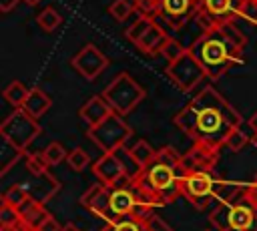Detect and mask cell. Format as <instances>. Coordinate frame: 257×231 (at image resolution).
Wrapping results in <instances>:
<instances>
[{
	"mask_svg": "<svg viewBox=\"0 0 257 231\" xmlns=\"http://www.w3.org/2000/svg\"><path fill=\"white\" fill-rule=\"evenodd\" d=\"M173 123L181 133L193 139V143H203L221 151L227 133L233 127H241L243 119L213 86H205L173 117Z\"/></svg>",
	"mask_w": 257,
	"mask_h": 231,
	"instance_id": "cell-1",
	"label": "cell"
},
{
	"mask_svg": "<svg viewBox=\"0 0 257 231\" xmlns=\"http://www.w3.org/2000/svg\"><path fill=\"white\" fill-rule=\"evenodd\" d=\"M247 44V36L235 22L207 30L189 50L203 64L207 78H221L233 64L241 62V52Z\"/></svg>",
	"mask_w": 257,
	"mask_h": 231,
	"instance_id": "cell-2",
	"label": "cell"
},
{
	"mask_svg": "<svg viewBox=\"0 0 257 231\" xmlns=\"http://www.w3.org/2000/svg\"><path fill=\"white\" fill-rule=\"evenodd\" d=\"M102 96L114 112L124 117L145 98V88L128 72H118L106 84V88L102 90Z\"/></svg>",
	"mask_w": 257,
	"mask_h": 231,
	"instance_id": "cell-3",
	"label": "cell"
},
{
	"mask_svg": "<svg viewBox=\"0 0 257 231\" xmlns=\"http://www.w3.org/2000/svg\"><path fill=\"white\" fill-rule=\"evenodd\" d=\"M131 135H133V129L114 110L98 125L88 127V139L102 153H118L120 149H124V143L131 139Z\"/></svg>",
	"mask_w": 257,
	"mask_h": 231,
	"instance_id": "cell-4",
	"label": "cell"
},
{
	"mask_svg": "<svg viewBox=\"0 0 257 231\" xmlns=\"http://www.w3.org/2000/svg\"><path fill=\"white\" fill-rule=\"evenodd\" d=\"M40 135V125L34 117H30L24 108H14L2 123H0V137L10 141L16 149L28 151L32 141Z\"/></svg>",
	"mask_w": 257,
	"mask_h": 231,
	"instance_id": "cell-5",
	"label": "cell"
},
{
	"mask_svg": "<svg viewBox=\"0 0 257 231\" xmlns=\"http://www.w3.org/2000/svg\"><path fill=\"white\" fill-rule=\"evenodd\" d=\"M167 76L173 80V84L183 90V92H191L193 88H197L205 78H207V72L203 68V64L197 60V56L187 50L183 52L177 60L169 62L167 66Z\"/></svg>",
	"mask_w": 257,
	"mask_h": 231,
	"instance_id": "cell-6",
	"label": "cell"
},
{
	"mask_svg": "<svg viewBox=\"0 0 257 231\" xmlns=\"http://www.w3.org/2000/svg\"><path fill=\"white\" fill-rule=\"evenodd\" d=\"M243 0H197V18L207 30L239 20Z\"/></svg>",
	"mask_w": 257,
	"mask_h": 231,
	"instance_id": "cell-7",
	"label": "cell"
},
{
	"mask_svg": "<svg viewBox=\"0 0 257 231\" xmlns=\"http://www.w3.org/2000/svg\"><path fill=\"white\" fill-rule=\"evenodd\" d=\"M139 177L163 199V203H171L173 199H177V195H181L179 189V173L167 165H161L157 161H153L149 167H145Z\"/></svg>",
	"mask_w": 257,
	"mask_h": 231,
	"instance_id": "cell-8",
	"label": "cell"
},
{
	"mask_svg": "<svg viewBox=\"0 0 257 231\" xmlns=\"http://www.w3.org/2000/svg\"><path fill=\"white\" fill-rule=\"evenodd\" d=\"M213 185H215V175L213 173H189V175H179V189L181 195L187 197V201L199 209L205 211L209 203L215 199L213 197Z\"/></svg>",
	"mask_w": 257,
	"mask_h": 231,
	"instance_id": "cell-9",
	"label": "cell"
},
{
	"mask_svg": "<svg viewBox=\"0 0 257 231\" xmlns=\"http://www.w3.org/2000/svg\"><path fill=\"white\" fill-rule=\"evenodd\" d=\"M197 10V0H161V12L155 22L169 28L171 34L187 24Z\"/></svg>",
	"mask_w": 257,
	"mask_h": 231,
	"instance_id": "cell-10",
	"label": "cell"
},
{
	"mask_svg": "<svg viewBox=\"0 0 257 231\" xmlns=\"http://www.w3.org/2000/svg\"><path fill=\"white\" fill-rule=\"evenodd\" d=\"M219 159V151L203 145V143H193V147L181 155V165H179V175H189V173H213L215 165Z\"/></svg>",
	"mask_w": 257,
	"mask_h": 231,
	"instance_id": "cell-11",
	"label": "cell"
},
{
	"mask_svg": "<svg viewBox=\"0 0 257 231\" xmlns=\"http://www.w3.org/2000/svg\"><path fill=\"white\" fill-rule=\"evenodd\" d=\"M72 68L82 74L86 80H94L98 74H102V70L108 66V58L104 56V52L100 48H96L94 44H86L82 46L72 58H70Z\"/></svg>",
	"mask_w": 257,
	"mask_h": 231,
	"instance_id": "cell-12",
	"label": "cell"
},
{
	"mask_svg": "<svg viewBox=\"0 0 257 231\" xmlns=\"http://www.w3.org/2000/svg\"><path fill=\"white\" fill-rule=\"evenodd\" d=\"M90 169H92V175L96 177V181L106 185L108 189L118 187L120 181L126 179V167L116 153H102V157Z\"/></svg>",
	"mask_w": 257,
	"mask_h": 231,
	"instance_id": "cell-13",
	"label": "cell"
},
{
	"mask_svg": "<svg viewBox=\"0 0 257 231\" xmlns=\"http://www.w3.org/2000/svg\"><path fill=\"white\" fill-rule=\"evenodd\" d=\"M110 191H112V189H108L106 185L94 183V185L80 197V205H82L84 209H88L92 215L102 217L106 223H114L116 217H114V213H112V209H110Z\"/></svg>",
	"mask_w": 257,
	"mask_h": 231,
	"instance_id": "cell-14",
	"label": "cell"
},
{
	"mask_svg": "<svg viewBox=\"0 0 257 231\" xmlns=\"http://www.w3.org/2000/svg\"><path fill=\"white\" fill-rule=\"evenodd\" d=\"M112 112L110 104L104 100L102 94H96V96H90L80 108H78V117L88 125V127H94L98 125L100 121H104L108 114Z\"/></svg>",
	"mask_w": 257,
	"mask_h": 231,
	"instance_id": "cell-15",
	"label": "cell"
},
{
	"mask_svg": "<svg viewBox=\"0 0 257 231\" xmlns=\"http://www.w3.org/2000/svg\"><path fill=\"white\" fill-rule=\"evenodd\" d=\"M135 207H137V197H135V193H133V189L128 185L126 187L118 185V187H114L110 191V209H112L116 221L122 219V217L133 215Z\"/></svg>",
	"mask_w": 257,
	"mask_h": 231,
	"instance_id": "cell-16",
	"label": "cell"
},
{
	"mask_svg": "<svg viewBox=\"0 0 257 231\" xmlns=\"http://www.w3.org/2000/svg\"><path fill=\"white\" fill-rule=\"evenodd\" d=\"M169 38H171V34L167 32V28H163L159 22H155L149 30H147V34L135 44L143 54H157V52H161L163 48H165V44L169 42Z\"/></svg>",
	"mask_w": 257,
	"mask_h": 231,
	"instance_id": "cell-17",
	"label": "cell"
},
{
	"mask_svg": "<svg viewBox=\"0 0 257 231\" xmlns=\"http://www.w3.org/2000/svg\"><path fill=\"white\" fill-rule=\"evenodd\" d=\"M50 106H52V98H50L42 88H38V86H32V88L28 90V96H26V100H24V104H22V108H24L30 117H34V119L42 117Z\"/></svg>",
	"mask_w": 257,
	"mask_h": 231,
	"instance_id": "cell-18",
	"label": "cell"
},
{
	"mask_svg": "<svg viewBox=\"0 0 257 231\" xmlns=\"http://www.w3.org/2000/svg\"><path fill=\"white\" fill-rule=\"evenodd\" d=\"M18 211H20V215H22V223H24L26 227H32V229H38V227L50 217V213L44 209V203H38V201H34V199H28Z\"/></svg>",
	"mask_w": 257,
	"mask_h": 231,
	"instance_id": "cell-19",
	"label": "cell"
},
{
	"mask_svg": "<svg viewBox=\"0 0 257 231\" xmlns=\"http://www.w3.org/2000/svg\"><path fill=\"white\" fill-rule=\"evenodd\" d=\"M245 193V185L233 183V181H223L215 177V185H213V197L219 203H235L243 197Z\"/></svg>",
	"mask_w": 257,
	"mask_h": 231,
	"instance_id": "cell-20",
	"label": "cell"
},
{
	"mask_svg": "<svg viewBox=\"0 0 257 231\" xmlns=\"http://www.w3.org/2000/svg\"><path fill=\"white\" fill-rule=\"evenodd\" d=\"M24 155H26L24 151L16 149L10 141L2 139V147H0V177H4Z\"/></svg>",
	"mask_w": 257,
	"mask_h": 231,
	"instance_id": "cell-21",
	"label": "cell"
},
{
	"mask_svg": "<svg viewBox=\"0 0 257 231\" xmlns=\"http://www.w3.org/2000/svg\"><path fill=\"white\" fill-rule=\"evenodd\" d=\"M128 155H131V159H133L141 169H145V167H149V165L155 161L157 149H153L147 141H137V143L128 149Z\"/></svg>",
	"mask_w": 257,
	"mask_h": 231,
	"instance_id": "cell-22",
	"label": "cell"
},
{
	"mask_svg": "<svg viewBox=\"0 0 257 231\" xmlns=\"http://www.w3.org/2000/svg\"><path fill=\"white\" fill-rule=\"evenodd\" d=\"M28 86L24 84V82H20V80H12L4 90H2V96H4V100L8 102V104H12L14 108H22V104H24V100H26V96H28Z\"/></svg>",
	"mask_w": 257,
	"mask_h": 231,
	"instance_id": "cell-23",
	"label": "cell"
},
{
	"mask_svg": "<svg viewBox=\"0 0 257 231\" xmlns=\"http://www.w3.org/2000/svg\"><path fill=\"white\" fill-rule=\"evenodd\" d=\"M155 24V20L153 18H147V16H139L126 30H124V36H126V40H131L133 44H137L145 34H147V30L151 28Z\"/></svg>",
	"mask_w": 257,
	"mask_h": 231,
	"instance_id": "cell-24",
	"label": "cell"
},
{
	"mask_svg": "<svg viewBox=\"0 0 257 231\" xmlns=\"http://www.w3.org/2000/svg\"><path fill=\"white\" fill-rule=\"evenodd\" d=\"M30 199V195H28V191L22 187V185H12V187H8L4 193H2V203H6V205H12V207H22L26 201Z\"/></svg>",
	"mask_w": 257,
	"mask_h": 231,
	"instance_id": "cell-25",
	"label": "cell"
},
{
	"mask_svg": "<svg viewBox=\"0 0 257 231\" xmlns=\"http://www.w3.org/2000/svg\"><path fill=\"white\" fill-rule=\"evenodd\" d=\"M247 143H249V137H247V133L243 131V125H241V127H233V129L227 133V137H225V147H227L229 151H233V153H239L241 149H245Z\"/></svg>",
	"mask_w": 257,
	"mask_h": 231,
	"instance_id": "cell-26",
	"label": "cell"
},
{
	"mask_svg": "<svg viewBox=\"0 0 257 231\" xmlns=\"http://www.w3.org/2000/svg\"><path fill=\"white\" fill-rule=\"evenodd\" d=\"M133 12H137L133 0H114V2L108 4V14H110L116 22H124Z\"/></svg>",
	"mask_w": 257,
	"mask_h": 231,
	"instance_id": "cell-27",
	"label": "cell"
},
{
	"mask_svg": "<svg viewBox=\"0 0 257 231\" xmlns=\"http://www.w3.org/2000/svg\"><path fill=\"white\" fill-rule=\"evenodd\" d=\"M24 163H26V171L32 173V175H44V173H48V163L44 161L42 151H38V153H28L26 151Z\"/></svg>",
	"mask_w": 257,
	"mask_h": 231,
	"instance_id": "cell-28",
	"label": "cell"
},
{
	"mask_svg": "<svg viewBox=\"0 0 257 231\" xmlns=\"http://www.w3.org/2000/svg\"><path fill=\"white\" fill-rule=\"evenodd\" d=\"M36 22H38V26L42 28V30H46V32H52L54 28H58V24L62 22V18H60V14L54 10V8H44L38 16H36Z\"/></svg>",
	"mask_w": 257,
	"mask_h": 231,
	"instance_id": "cell-29",
	"label": "cell"
},
{
	"mask_svg": "<svg viewBox=\"0 0 257 231\" xmlns=\"http://www.w3.org/2000/svg\"><path fill=\"white\" fill-rule=\"evenodd\" d=\"M155 161L157 163H161V165H167V167H171V169H175V171H179V165H181V155L173 149V147H161V149H157V155H155Z\"/></svg>",
	"mask_w": 257,
	"mask_h": 231,
	"instance_id": "cell-30",
	"label": "cell"
},
{
	"mask_svg": "<svg viewBox=\"0 0 257 231\" xmlns=\"http://www.w3.org/2000/svg\"><path fill=\"white\" fill-rule=\"evenodd\" d=\"M42 155H44V161L48 163V167H54V165L62 163V161L68 157V153L64 151V147H62L60 143H48V145L42 149Z\"/></svg>",
	"mask_w": 257,
	"mask_h": 231,
	"instance_id": "cell-31",
	"label": "cell"
},
{
	"mask_svg": "<svg viewBox=\"0 0 257 231\" xmlns=\"http://www.w3.org/2000/svg\"><path fill=\"white\" fill-rule=\"evenodd\" d=\"M133 4L139 16H147L153 20H157L161 12V0H133Z\"/></svg>",
	"mask_w": 257,
	"mask_h": 231,
	"instance_id": "cell-32",
	"label": "cell"
},
{
	"mask_svg": "<svg viewBox=\"0 0 257 231\" xmlns=\"http://www.w3.org/2000/svg\"><path fill=\"white\" fill-rule=\"evenodd\" d=\"M18 223H22V215H20L18 207L2 203L0 205V227H14Z\"/></svg>",
	"mask_w": 257,
	"mask_h": 231,
	"instance_id": "cell-33",
	"label": "cell"
},
{
	"mask_svg": "<svg viewBox=\"0 0 257 231\" xmlns=\"http://www.w3.org/2000/svg\"><path fill=\"white\" fill-rule=\"evenodd\" d=\"M66 163L70 165L72 171H82V169H86V167L90 165V157H88V153L82 151L80 147H74V149L68 153Z\"/></svg>",
	"mask_w": 257,
	"mask_h": 231,
	"instance_id": "cell-34",
	"label": "cell"
},
{
	"mask_svg": "<svg viewBox=\"0 0 257 231\" xmlns=\"http://www.w3.org/2000/svg\"><path fill=\"white\" fill-rule=\"evenodd\" d=\"M112 225H114V231H147V223L133 215L122 217V219L114 221Z\"/></svg>",
	"mask_w": 257,
	"mask_h": 231,
	"instance_id": "cell-35",
	"label": "cell"
},
{
	"mask_svg": "<svg viewBox=\"0 0 257 231\" xmlns=\"http://www.w3.org/2000/svg\"><path fill=\"white\" fill-rule=\"evenodd\" d=\"M183 52H187V48H185V46H183V44H181L177 38H173V36L169 38V42H167V44H165V48L161 50V54L167 58V62L177 60V58H179Z\"/></svg>",
	"mask_w": 257,
	"mask_h": 231,
	"instance_id": "cell-36",
	"label": "cell"
},
{
	"mask_svg": "<svg viewBox=\"0 0 257 231\" xmlns=\"http://www.w3.org/2000/svg\"><path fill=\"white\" fill-rule=\"evenodd\" d=\"M239 20H247L249 24L257 26V2H251V0H243V6H241V14H239Z\"/></svg>",
	"mask_w": 257,
	"mask_h": 231,
	"instance_id": "cell-37",
	"label": "cell"
},
{
	"mask_svg": "<svg viewBox=\"0 0 257 231\" xmlns=\"http://www.w3.org/2000/svg\"><path fill=\"white\" fill-rule=\"evenodd\" d=\"M147 231H173L159 215H151L147 219Z\"/></svg>",
	"mask_w": 257,
	"mask_h": 231,
	"instance_id": "cell-38",
	"label": "cell"
},
{
	"mask_svg": "<svg viewBox=\"0 0 257 231\" xmlns=\"http://www.w3.org/2000/svg\"><path fill=\"white\" fill-rule=\"evenodd\" d=\"M243 197H245L251 205L257 207V181H255V179H253L251 183L245 185V193H243Z\"/></svg>",
	"mask_w": 257,
	"mask_h": 231,
	"instance_id": "cell-39",
	"label": "cell"
},
{
	"mask_svg": "<svg viewBox=\"0 0 257 231\" xmlns=\"http://www.w3.org/2000/svg\"><path fill=\"white\" fill-rule=\"evenodd\" d=\"M38 229H40V231H62V225H60V223L50 215V217H48V219H46Z\"/></svg>",
	"mask_w": 257,
	"mask_h": 231,
	"instance_id": "cell-40",
	"label": "cell"
},
{
	"mask_svg": "<svg viewBox=\"0 0 257 231\" xmlns=\"http://www.w3.org/2000/svg\"><path fill=\"white\" fill-rule=\"evenodd\" d=\"M18 2H20V0H0V10H2V12H10Z\"/></svg>",
	"mask_w": 257,
	"mask_h": 231,
	"instance_id": "cell-41",
	"label": "cell"
},
{
	"mask_svg": "<svg viewBox=\"0 0 257 231\" xmlns=\"http://www.w3.org/2000/svg\"><path fill=\"white\" fill-rule=\"evenodd\" d=\"M249 129L253 131V135H257V110L249 117Z\"/></svg>",
	"mask_w": 257,
	"mask_h": 231,
	"instance_id": "cell-42",
	"label": "cell"
},
{
	"mask_svg": "<svg viewBox=\"0 0 257 231\" xmlns=\"http://www.w3.org/2000/svg\"><path fill=\"white\" fill-rule=\"evenodd\" d=\"M249 231H257V207H255V213H253V223H251Z\"/></svg>",
	"mask_w": 257,
	"mask_h": 231,
	"instance_id": "cell-43",
	"label": "cell"
},
{
	"mask_svg": "<svg viewBox=\"0 0 257 231\" xmlns=\"http://www.w3.org/2000/svg\"><path fill=\"white\" fill-rule=\"evenodd\" d=\"M62 231H78V229L74 227V223H66V225L62 227Z\"/></svg>",
	"mask_w": 257,
	"mask_h": 231,
	"instance_id": "cell-44",
	"label": "cell"
},
{
	"mask_svg": "<svg viewBox=\"0 0 257 231\" xmlns=\"http://www.w3.org/2000/svg\"><path fill=\"white\" fill-rule=\"evenodd\" d=\"M24 2H26V4H30V6H34V4H38L40 0H24Z\"/></svg>",
	"mask_w": 257,
	"mask_h": 231,
	"instance_id": "cell-45",
	"label": "cell"
},
{
	"mask_svg": "<svg viewBox=\"0 0 257 231\" xmlns=\"http://www.w3.org/2000/svg\"><path fill=\"white\" fill-rule=\"evenodd\" d=\"M251 143L255 145V149H257V135H253V139H251Z\"/></svg>",
	"mask_w": 257,
	"mask_h": 231,
	"instance_id": "cell-46",
	"label": "cell"
},
{
	"mask_svg": "<svg viewBox=\"0 0 257 231\" xmlns=\"http://www.w3.org/2000/svg\"><path fill=\"white\" fill-rule=\"evenodd\" d=\"M227 231H245V229H233V227H231V229H227Z\"/></svg>",
	"mask_w": 257,
	"mask_h": 231,
	"instance_id": "cell-47",
	"label": "cell"
},
{
	"mask_svg": "<svg viewBox=\"0 0 257 231\" xmlns=\"http://www.w3.org/2000/svg\"><path fill=\"white\" fill-rule=\"evenodd\" d=\"M26 231H40V229H32V227H28V229H26Z\"/></svg>",
	"mask_w": 257,
	"mask_h": 231,
	"instance_id": "cell-48",
	"label": "cell"
},
{
	"mask_svg": "<svg viewBox=\"0 0 257 231\" xmlns=\"http://www.w3.org/2000/svg\"><path fill=\"white\" fill-rule=\"evenodd\" d=\"M251 2H257V0H251Z\"/></svg>",
	"mask_w": 257,
	"mask_h": 231,
	"instance_id": "cell-49",
	"label": "cell"
},
{
	"mask_svg": "<svg viewBox=\"0 0 257 231\" xmlns=\"http://www.w3.org/2000/svg\"><path fill=\"white\" fill-rule=\"evenodd\" d=\"M255 181H257V175H255Z\"/></svg>",
	"mask_w": 257,
	"mask_h": 231,
	"instance_id": "cell-50",
	"label": "cell"
},
{
	"mask_svg": "<svg viewBox=\"0 0 257 231\" xmlns=\"http://www.w3.org/2000/svg\"><path fill=\"white\" fill-rule=\"evenodd\" d=\"M207 231H211V229H207Z\"/></svg>",
	"mask_w": 257,
	"mask_h": 231,
	"instance_id": "cell-51",
	"label": "cell"
}]
</instances>
